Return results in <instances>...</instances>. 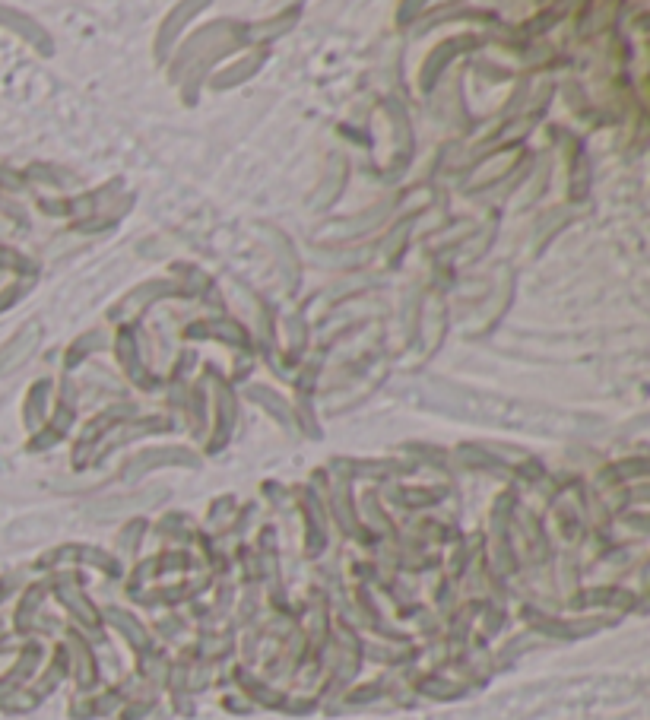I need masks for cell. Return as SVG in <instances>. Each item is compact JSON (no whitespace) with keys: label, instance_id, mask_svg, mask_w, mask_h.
Returning <instances> with one entry per match:
<instances>
[{"label":"cell","instance_id":"2","mask_svg":"<svg viewBox=\"0 0 650 720\" xmlns=\"http://www.w3.org/2000/svg\"><path fill=\"white\" fill-rule=\"evenodd\" d=\"M0 23H7L13 29H20L23 35H29V39H35V45H42L45 42V32H39L32 23H26L20 13H10V10H0Z\"/></svg>","mask_w":650,"mask_h":720},{"label":"cell","instance_id":"1","mask_svg":"<svg viewBox=\"0 0 650 720\" xmlns=\"http://www.w3.org/2000/svg\"><path fill=\"white\" fill-rule=\"evenodd\" d=\"M35 340H39V327L29 324L26 330H20L4 349H0V375H7L13 372L16 365H23L29 356H32V349H35Z\"/></svg>","mask_w":650,"mask_h":720}]
</instances>
